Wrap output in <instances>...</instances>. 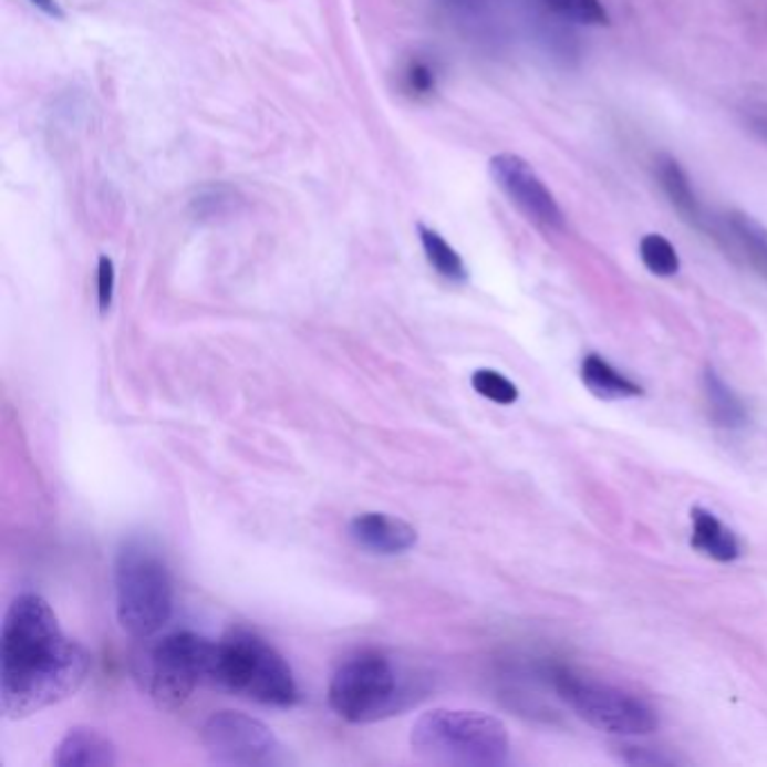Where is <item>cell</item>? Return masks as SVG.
<instances>
[{"label":"cell","instance_id":"5bb4252c","mask_svg":"<svg viewBox=\"0 0 767 767\" xmlns=\"http://www.w3.org/2000/svg\"><path fill=\"white\" fill-rule=\"evenodd\" d=\"M691 542L697 551L714 558L718 563H732L740 556L738 538L732 529H727L712 511L707 509H693L691 511Z\"/></svg>","mask_w":767,"mask_h":767},{"label":"cell","instance_id":"4fadbf2b","mask_svg":"<svg viewBox=\"0 0 767 767\" xmlns=\"http://www.w3.org/2000/svg\"><path fill=\"white\" fill-rule=\"evenodd\" d=\"M54 767H113L117 749L108 736L93 727H73L52 754Z\"/></svg>","mask_w":767,"mask_h":767},{"label":"cell","instance_id":"8992f818","mask_svg":"<svg viewBox=\"0 0 767 767\" xmlns=\"http://www.w3.org/2000/svg\"><path fill=\"white\" fill-rule=\"evenodd\" d=\"M549 677L563 703L599 732L612 736H644L660 725L655 709L631 691L588 680L568 666H553Z\"/></svg>","mask_w":767,"mask_h":767},{"label":"cell","instance_id":"cb8c5ba5","mask_svg":"<svg viewBox=\"0 0 767 767\" xmlns=\"http://www.w3.org/2000/svg\"><path fill=\"white\" fill-rule=\"evenodd\" d=\"M743 115H745V124L749 126V131L767 143V104H763V102L752 104L743 111Z\"/></svg>","mask_w":767,"mask_h":767},{"label":"cell","instance_id":"e0dca14e","mask_svg":"<svg viewBox=\"0 0 767 767\" xmlns=\"http://www.w3.org/2000/svg\"><path fill=\"white\" fill-rule=\"evenodd\" d=\"M418 239H422V248L426 252L428 263L448 282L464 284L468 279V268L462 259V255L433 228L418 224Z\"/></svg>","mask_w":767,"mask_h":767},{"label":"cell","instance_id":"52a82bcc","mask_svg":"<svg viewBox=\"0 0 767 767\" xmlns=\"http://www.w3.org/2000/svg\"><path fill=\"white\" fill-rule=\"evenodd\" d=\"M217 642L180 631L163 638L145 662V686L167 712L183 707L200 684L213 682Z\"/></svg>","mask_w":767,"mask_h":767},{"label":"cell","instance_id":"9c48e42d","mask_svg":"<svg viewBox=\"0 0 767 767\" xmlns=\"http://www.w3.org/2000/svg\"><path fill=\"white\" fill-rule=\"evenodd\" d=\"M488 174L529 224L545 232L566 230L561 205L525 158L516 154H498L488 160Z\"/></svg>","mask_w":767,"mask_h":767},{"label":"cell","instance_id":"8fae6325","mask_svg":"<svg viewBox=\"0 0 767 767\" xmlns=\"http://www.w3.org/2000/svg\"><path fill=\"white\" fill-rule=\"evenodd\" d=\"M349 536L356 540L359 547L379 556L405 553L418 540L416 529L410 522L379 511L359 514L349 522Z\"/></svg>","mask_w":767,"mask_h":767},{"label":"cell","instance_id":"ffe728a7","mask_svg":"<svg viewBox=\"0 0 767 767\" xmlns=\"http://www.w3.org/2000/svg\"><path fill=\"white\" fill-rule=\"evenodd\" d=\"M470 385L479 396L500 405H514L518 401V387L496 370H477L470 376Z\"/></svg>","mask_w":767,"mask_h":767},{"label":"cell","instance_id":"7402d4cb","mask_svg":"<svg viewBox=\"0 0 767 767\" xmlns=\"http://www.w3.org/2000/svg\"><path fill=\"white\" fill-rule=\"evenodd\" d=\"M115 296V263L111 257L102 255L97 261V304L100 313H106Z\"/></svg>","mask_w":767,"mask_h":767},{"label":"cell","instance_id":"603a6c76","mask_svg":"<svg viewBox=\"0 0 767 767\" xmlns=\"http://www.w3.org/2000/svg\"><path fill=\"white\" fill-rule=\"evenodd\" d=\"M619 758L628 765H673L675 758L664 756L651 747H635V745H623L619 747Z\"/></svg>","mask_w":767,"mask_h":767},{"label":"cell","instance_id":"ac0fdd59","mask_svg":"<svg viewBox=\"0 0 767 767\" xmlns=\"http://www.w3.org/2000/svg\"><path fill=\"white\" fill-rule=\"evenodd\" d=\"M529 3L553 19H561L572 25H608L610 14L601 0H529Z\"/></svg>","mask_w":767,"mask_h":767},{"label":"cell","instance_id":"30bf717a","mask_svg":"<svg viewBox=\"0 0 767 767\" xmlns=\"http://www.w3.org/2000/svg\"><path fill=\"white\" fill-rule=\"evenodd\" d=\"M655 178L668 205L677 213V217L693 230L703 232L709 239L721 243L723 239L721 219H714L709 215V209L705 207L703 198L697 196L686 169L673 156L660 154L655 158Z\"/></svg>","mask_w":767,"mask_h":767},{"label":"cell","instance_id":"d6986e66","mask_svg":"<svg viewBox=\"0 0 767 767\" xmlns=\"http://www.w3.org/2000/svg\"><path fill=\"white\" fill-rule=\"evenodd\" d=\"M640 257L644 266L657 277H673L680 270V257L673 243L662 235H646L640 241Z\"/></svg>","mask_w":767,"mask_h":767},{"label":"cell","instance_id":"277c9868","mask_svg":"<svg viewBox=\"0 0 767 767\" xmlns=\"http://www.w3.org/2000/svg\"><path fill=\"white\" fill-rule=\"evenodd\" d=\"M117 621L135 640L163 631L174 612V581L165 558L145 540H126L115 556Z\"/></svg>","mask_w":767,"mask_h":767},{"label":"cell","instance_id":"ba28073f","mask_svg":"<svg viewBox=\"0 0 767 767\" xmlns=\"http://www.w3.org/2000/svg\"><path fill=\"white\" fill-rule=\"evenodd\" d=\"M200 740L209 760L219 765L277 767L291 760L287 747L268 725L241 712H217L209 716L203 725Z\"/></svg>","mask_w":767,"mask_h":767},{"label":"cell","instance_id":"d4e9b609","mask_svg":"<svg viewBox=\"0 0 767 767\" xmlns=\"http://www.w3.org/2000/svg\"><path fill=\"white\" fill-rule=\"evenodd\" d=\"M30 3L37 8V10H41L45 17H50V19H63V10L59 8V3H56V0H30Z\"/></svg>","mask_w":767,"mask_h":767},{"label":"cell","instance_id":"3957f363","mask_svg":"<svg viewBox=\"0 0 767 767\" xmlns=\"http://www.w3.org/2000/svg\"><path fill=\"white\" fill-rule=\"evenodd\" d=\"M209 684L266 707L287 709L300 701V688L289 662L263 638L246 628H232L217 642Z\"/></svg>","mask_w":767,"mask_h":767},{"label":"cell","instance_id":"7c38bea8","mask_svg":"<svg viewBox=\"0 0 767 767\" xmlns=\"http://www.w3.org/2000/svg\"><path fill=\"white\" fill-rule=\"evenodd\" d=\"M721 246L740 257L767 282V228L740 209H729L721 219Z\"/></svg>","mask_w":767,"mask_h":767},{"label":"cell","instance_id":"7a4b0ae2","mask_svg":"<svg viewBox=\"0 0 767 767\" xmlns=\"http://www.w3.org/2000/svg\"><path fill=\"white\" fill-rule=\"evenodd\" d=\"M412 754L433 765L500 767L509 763L511 740L502 721L468 709H433L410 734Z\"/></svg>","mask_w":767,"mask_h":767},{"label":"cell","instance_id":"5b68a950","mask_svg":"<svg viewBox=\"0 0 767 767\" xmlns=\"http://www.w3.org/2000/svg\"><path fill=\"white\" fill-rule=\"evenodd\" d=\"M414 703V684L385 655L367 651L338 666L329 682V707L346 723H376Z\"/></svg>","mask_w":767,"mask_h":767},{"label":"cell","instance_id":"9a60e30c","mask_svg":"<svg viewBox=\"0 0 767 767\" xmlns=\"http://www.w3.org/2000/svg\"><path fill=\"white\" fill-rule=\"evenodd\" d=\"M581 381L583 385L603 401L616 398H633L642 394V385L614 370L608 361L597 354H590L581 363Z\"/></svg>","mask_w":767,"mask_h":767},{"label":"cell","instance_id":"44dd1931","mask_svg":"<svg viewBox=\"0 0 767 767\" xmlns=\"http://www.w3.org/2000/svg\"><path fill=\"white\" fill-rule=\"evenodd\" d=\"M403 82H405V91L414 97H428L437 89L435 70L431 68V63H426L422 59H414L407 63L405 73H403Z\"/></svg>","mask_w":767,"mask_h":767},{"label":"cell","instance_id":"2e32d148","mask_svg":"<svg viewBox=\"0 0 767 767\" xmlns=\"http://www.w3.org/2000/svg\"><path fill=\"white\" fill-rule=\"evenodd\" d=\"M705 396L709 405V414L718 428L725 431H738L747 424V407L740 401V396L718 376L716 370H705L703 376Z\"/></svg>","mask_w":767,"mask_h":767},{"label":"cell","instance_id":"6da1fadb","mask_svg":"<svg viewBox=\"0 0 767 767\" xmlns=\"http://www.w3.org/2000/svg\"><path fill=\"white\" fill-rule=\"evenodd\" d=\"M91 664V653L63 633L43 597L19 594L0 633V712L19 721L63 703L84 686Z\"/></svg>","mask_w":767,"mask_h":767}]
</instances>
